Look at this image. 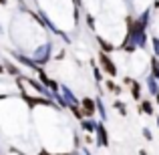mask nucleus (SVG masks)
<instances>
[{"instance_id": "obj_1", "label": "nucleus", "mask_w": 159, "mask_h": 155, "mask_svg": "<svg viewBox=\"0 0 159 155\" xmlns=\"http://www.w3.org/2000/svg\"><path fill=\"white\" fill-rule=\"evenodd\" d=\"M151 22V12L143 10L137 18H127V34L123 39V48L125 52H133L135 48L145 51L147 48V26Z\"/></svg>"}, {"instance_id": "obj_2", "label": "nucleus", "mask_w": 159, "mask_h": 155, "mask_svg": "<svg viewBox=\"0 0 159 155\" xmlns=\"http://www.w3.org/2000/svg\"><path fill=\"white\" fill-rule=\"evenodd\" d=\"M52 43H44V44H40V47H36L34 51H32V58H34V62L39 66H44V65H48V61H51V57H52Z\"/></svg>"}, {"instance_id": "obj_3", "label": "nucleus", "mask_w": 159, "mask_h": 155, "mask_svg": "<svg viewBox=\"0 0 159 155\" xmlns=\"http://www.w3.org/2000/svg\"><path fill=\"white\" fill-rule=\"evenodd\" d=\"M99 62H101V69L107 77H113V79L117 77V65L107 52H99Z\"/></svg>"}, {"instance_id": "obj_4", "label": "nucleus", "mask_w": 159, "mask_h": 155, "mask_svg": "<svg viewBox=\"0 0 159 155\" xmlns=\"http://www.w3.org/2000/svg\"><path fill=\"white\" fill-rule=\"evenodd\" d=\"M95 143L101 145V147H107L109 145V133H107V127L105 123H97V131H95Z\"/></svg>"}, {"instance_id": "obj_5", "label": "nucleus", "mask_w": 159, "mask_h": 155, "mask_svg": "<svg viewBox=\"0 0 159 155\" xmlns=\"http://www.w3.org/2000/svg\"><path fill=\"white\" fill-rule=\"evenodd\" d=\"M81 107H83V111H85V115L89 117V119H93V115L97 113V101L91 99V97H83L81 99Z\"/></svg>"}, {"instance_id": "obj_6", "label": "nucleus", "mask_w": 159, "mask_h": 155, "mask_svg": "<svg viewBox=\"0 0 159 155\" xmlns=\"http://www.w3.org/2000/svg\"><path fill=\"white\" fill-rule=\"evenodd\" d=\"M61 95L65 97V101L69 103V105H81V101L77 99V95L70 91V87H66V85H61Z\"/></svg>"}, {"instance_id": "obj_7", "label": "nucleus", "mask_w": 159, "mask_h": 155, "mask_svg": "<svg viewBox=\"0 0 159 155\" xmlns=\"http://www.w3.org/2000/svg\"><path fill=\"white\" fill-rule=\"evenodd\" d=\"M145 87H147L149 95H153V97L159 95V83H157V79L153 77V75H147V77H145Z\"/></svg>"}, {"instance_id": "obj_8", "label": "nucleus", "mask_w": 159, "mask_h": 155, "mask_svg": "<svg viewBox=\"0 0 159 155\" xmlns=\"http://www.w3.org/2000/svg\"><path fill=\"white\" fill-rule=\"evenodd\" d=\"M81 131H85V133H95L97 131V121L95 119H83L81 121Z\"/></svg>"}, {"instance_id": "obj_9", "label": "nucleus", "mask_w": 159, "mask_h": 155, "mask_svg": "<svg viewBox=\"0 0 159 155\" xmlns=\"http://www.w3.org/2000/svg\"><path fill=\"white\" fill-rule=\"evenodd\" d=\"M95 101H97V113H99V117H101V121H107L109 119V113H107V107H105V103H103V99L97 97Z\"/></svg>"}, {"instance_id": "obj_10", "label": "nucleus", "mask_w": 159, "mask_h": 155, "mask_svg": "<svg viewBox=\"0 0 159 155\" xmlns=\"http://www.w3.org/2000/svg\"><path fill=\"white\" fill-rule=\"evenodd\" d=\"M69 111L73 113V117H75V119H79V121L87 119V115H85V111H83V107H81V105H70V107H69Z\"/></svg>"}, {"instance_id": "obj_11", "label": "nucleus", "mask_w": 159, "mask_h": 155, "mask_svg": "<svg viewBox=\"0 0 159 155\" xmlns=\"http://www.w3.org/2000/svg\"><path fill=\"white\" fill-rule=\"evenodd\" d=\"M97 43L101 44V52H113L115 51V47H113V43H109V40H105L103 36H97Z\"/></svg>"}, {"instance_id": "obj_12", "label": "nucleus", "mask_w": 159, "mask_h": 155, "mask_svg": "<svg viewBox=\"0 0 159 155\" xmlns=\"http://www.w3.org/2000/svg\"><path fill=\"white\" fill-rule=\"evenodd\" d=\"M131 97L135 99V101H141V83H137V81H131Z\"/></svg>"}, {"instance_id": "obj_13", "label": "nucleus", "mask_w": 159, "mask_h": 155, "mask_svg": "<svg viewBox=\"0 0 159 155\" xmlns=\"http://www.w3.org/2000/svg\"><path fill=\"white\" fill-rule=\"evenodd\" d=\"M139 111L145 113V115H153V103L147 101V99H145V101H141L139 103Z\"/></svg>"}, {"instance_id": "obj_14", "label": "nucleus", "mask_w": 159, "mask_h": 155, "mask_svg": "<svg viewBox=\"0 0 159 155\" xmlns=\"http://www.w3.org/2000/svg\"><path fill=\"white\" fill-rule=\"evenodd\" d=\"M149 66H151V75L157 79V83H159V58L153 57L151 61H149Z\"/></svg>"}, {"instance_id": "obj_15", "label": "nucleus", "mask_w": 159, "mask_h": 155, "mask_svg": "<svg viewBox=\"0 0 159 155\" xmlns=\"http://www.w3.org/2000/svg\"><path fill=\"white\" fill-rule=\"evenodd\" d=\"M105 87H107V91H109V93H115V95H121V87H119V85H115V83H113L111 79H109V81L105 83Z\"/></svg>"}, {"instance_id": "obj_16", "label": "nucleus", "mask_w": 159, "mask_h": 155, "mask_svg": "<svg viewBox=\"0 0 159 155\" xmlns=\"http://www.w3.org/2000/svg\"><path fill=\"white\" fill-rule=\"evenodd\" d=\"M2 66H4V69H6V71H8L10 75H20L18 66H14V65H12L10 61H4V62H2Z\"/></svg>"}, {"instance_id": "obj_17", "label": "nucleus", "mask_w": 159, "mask_h": 155, "mask_svg": "<svg viewBox=\"0 0 159 155\" xmlns=\"http://www.w3.org/2000/svg\"><path fill=\"white\" fill-rule=\"evenodd\" d=\"M151 47H153V57L159 58V36H153L151 39Z\"/></svg>"}, {"instance_id": "obj_18", "label": "nucleus", "mask_w": 159, "mask_h": 155, "mask_svg": "<svg viewBox=\"0 0 159 155\" xmlns=\"http://www.w3.org/2000/svg\"><path fill=\"white\" fill-rule=\"evenodd\" d=\"M113 105H115V107L119 109V113H121V115H127V105H125L123 101H115Z\"/></svg>"}, {"instance_id": "obj_19", "label": "nucleus", "mask_w": 159, "mask_h": 155, "mask_svg": "<svg viewBox=\"0 0 159 155\" xmlns=\"http://www.w3.org/2000/svg\"><path fill=\"white\" fill-rule=\"evenodd\" d=\"M93 75H95V79H97V83H101V81H103V75H101V71H99L97 66L93 69Z\"/></svg>"}, {"instance_id": "obj_20", "label": "nucleus", "mask_w": 159, "mask_h": 155, "mask_svg": "<svg viewBox=\"0 0 159 155\" xmlns=\"http://www.w3.org/2000/svg\"><path fill=\"white\" fill-rule=\"evenodd\" d=\"M143 137H145V139H147V141H151V139H153V133L149 131L147 127H143Z\"/></svg>"}, {"instance_id": "obj_21", "label": "nucleus", "mask_w": 159, "mask_h": 155, "mask_svg": "<svg viewBox=\"0 0 159 155\" xmlns=\"http://www.w3.org/2000/svg\"><path fill=\"white\" fill-rule=\"evenodd\" d=\"M87 24H89L91 30H95V18H93V16H87Z\"/></svg>"}, {"instance_id": "obj_22", "label": "nucleus", "mask_w": 159, "mask_h": 155, "mask_svg": "<svg viewBox=\"0 0 159 155\" xmlns=\"http://www.w3.org/2000/svg\"><path fill=\"white\" fill-rule=\"evenodd\" d=\"M81 151H83V155H93V153H91V151H89L87 147H81Z\"/></svg>"}, {"instance_id": "obj_23", "label": "nucleus", "mask_w": 159, "mask_h": 155, "mask_svg": "<svg viewBox=\"0 0 159 155\" xmlns=\"http://www.w3.org/2000/svg\"><path fill=\"white\" fill-rule=\"evenodd\" d=\"M139 155H149V153L145 151V149H139Z\"/></svg>"}, {"instance_id": "obj_24", "label": "nucleus", "mask_w": 159, "mask_h": 155, "mask_svg": "<svg viewBox=\"0 0 159 155\" xmlns=\"http://www.w3.org/2000/svg\"><path fill=\"white\" fill-rule=\"evenodd\" d=\"M61 155H81V153H77V151H73V153H61Z\"/></svg>"}, {"instance_id": "obj_25", "label": "nucleus", "mask_w": 159, "mask_h": 155, "mask_svg": "<svg viewBox=\"0 0 159 155\" xmlns=\"http://www.w3.org/2000/svg\"><path fill=\"white\" fill-rule=\"evenodd\" d=\"M39 155H52V153H48V151H40Z\"/></svg>"}, {"instance_id": "obj_26", "label": "nucleus", "mask_w": 159, "mask_h": 155, "mask_svg": "<svg viewBox=\"0 0 159 155\" xmlns=\"http://www.w3.org/2000/svg\"><path fill=\"white\" fill-rule=\"evenodd\" d=\"M0 4H2V6H4V4H8V0H0Z\"/></svg>"}, {"instance_id": "obj_27", "label": "nucleus", "mask_w": 159, "mask_h": 155, "mask_svg": "<svg viewBox=\"0 0 159 155\" xmlns=\"http://www.w3.org/2000/svg\"><path fill=\"white\" fill-rule=\"evenodd\" d=\"M2 32H4V30H2V24H0V36H2Z\"/></svg>"}, {"instance_id": "obj_28", "label": "nucleus", "mask_w": 159, "mask_h": 155, "mask_svg": "<svg viewBox=\"0 0 159 155\" xmlns=\"http://www.w3.org/2000/svg\"><path fill=\"white\" fill-rule=\"evenodd\" d=\"M155 103H157V105H159V95H157V97H155Z\"/></svg>"}, {"instance_id": "obj_29", "label": "nucleus", "mask_w": 159, "mask_h": 155, "mask_svg": "<svg viewBox=\"0 0 159 155\" xmlns=\"http://www.w3.org/2000/svg\"><path fill=\"white\" fill-rule=\"evenodd\" d=\"M157 129H159V117H157Z\"/></svg>"}]
</instances>
